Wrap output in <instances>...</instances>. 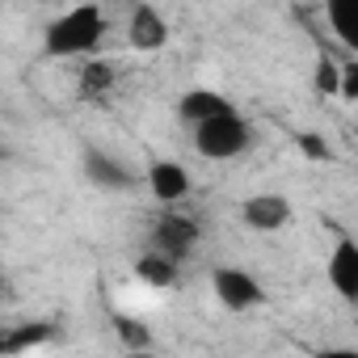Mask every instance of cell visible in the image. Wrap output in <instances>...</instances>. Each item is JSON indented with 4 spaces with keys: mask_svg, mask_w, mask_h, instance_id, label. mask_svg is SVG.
Segmentation results:
<instances>
[{
    "mask_svg": "<svg viewBox=\"0 0 358 358\" xmlns=\"http://www.w3.org/2000/svg\"><path fill=\"white\" fill-rule=\"evenodd\" d=\"M106 38V13L97 5H76L68 13H59L47 30H43V55L47 59H76V55H93Z\"/></svg>",
    "mask_w": 358,
    "mask_h": 358,
    "instance_id": "cell-1",
    "label": "cell"
},
{
    "mask_svg": "<svg viewBox=\"0 0 358 358\" xmlns=\"http://www.w3.org/2000/svg\"><path fill=\"white\" fill-rule=\"evenodd\" d=\"M249 143H253V127H249L236 110H228V114H220V118L194 127V148H199V156H207V160H236Z\"/></svg>",
    "mask_w": 358,
    "mask_h": 358,
    "instance_id": "cell-2",
    "label": "cell"
},
{
    "mask_svg": "<svg viewBox=\"0 0 358 358\" xmlns=\"http://www.w3.org/2000/svg\"><path fill=\"white\" fill-rule=\"evenodd\" d=\"M211 291H215V299H220L228 312H253V308L266 303L262 282H257L249 270H241V266H220V270H211Z\"/></svg>",
    "mask_w": 358,
    "mask_h": 358,
    "instance_id": "cell-3",
    "label": "cell"
},
{
    "mask_svg": "<svg viewBox=\"0 0 358 358\" xmlns=\"http://www.w3.org/2000/svg\"><path fill=\"white\" fill-rule=\"evenodd\" d=\"M199 236H203V228L190 215H160L156 228H152V253H164L169 262L182 266V257L194 253Z\"/></svg>",
    "mask_w": 358,
    "mask_h": 358,
    "instance_id": "cell-4",
    "label": "cell"
},
{
    "mask_svg": "<svg viewBox=\"0 0 358 358\" xmlns=\"http://www.w3.org/2000/svg\"><path fill=\"white\" fill-rule=\"evenodd\" d=\"M324 278H329V287H333L345 303L358 299V245H354L350 236H337V245H333V253H329V266H324Z\"/></svg>",
    "mask_w": 358,
    "mask_h": 358,
    "instance_id": "cell-5",
    "label": "cell"
},
{
    "mask_svg": "<svg viewBox=\"0 0 358 358\" xmlns=\"http://www.w3.org/2000/svg\"><path fill=\"white\" fill-rule=\"evenodd\" d=\"M80 169H85V177H89L97 190H131V186H135V173H131L118 156H110V152H101V148H85Z\"/></svg>",
    "mask_w": 358,
    "mask_h": 358,
    "instance_id": "cell-6",
    "label": "cell"
},
{
    "mask_svg": "<svg viewBox=\"0 0 358 358\" xmlns=\"http://www.w3.org/2000/svg\"><path fill=\"white\" fill-rule=\"evenodd\" d=\"M127 43L135 51H160L169 43V22L156 5H135L127 17Z\"/></svg>",
    "mask_w": 358,
    "mask_h": 358,
    "instance_id": "cell-7",
    "label": "cell"
},
{
    "mask_svg": "<svg viewBox=\"0 0 358 358\" xmlns=\"http://www.w3.org/2000/svg\"><path fill=\"white\" fill-rule=\"evenodd\" d=\"M241 220H245L253 232H278V228L291 224V203H287L282 194H253V199H245Z\"/></svg>",
    "mask_w": 358,
    "mask_h": 358,
    "instance_id": "cell-8",
    "label": "cell"
},
{
    "mask_svg": "<svg viewBox=\"0 0 358 358\" xmlns=\"http://www.w3.org/2000/svg\"><path fill=\"white\" fill-rule=\"evenodd\" d=\"M148 186H152L156 203H182L190 194V173L177 160H152L148 164Z\"/></svg>",
    "mask_w": 358,
    "mask_h": 358,
    "instance_id": "cell-9",
    "label": "cell"
},
{
    "mask_svg": "<svg viewBox=\"0 0 358 358\" xmlns=\"http://www.w3.org/2000/svg\"><path fill=\"white\" fill-rule=\"evenodd\" d=\"M228 110H232V101L224 93H215V89H190V93H182V101H177V118L190 122V127H203V122H211V118H220Z\"/></svg>",
    "mask_w": 358,
    "mask_h": 358,
    "instance_id": "cell-10",
    "label": "cell"
},
{
    "mask_svg": "<svg viewBox=\"0 0 358 358\" xmlns=\"http://www.w3.org/2000/svg\"><path fill=\"white\" fill-rule=\"evenodd\" d=\"M47 341H59V324H51V320H26L13 333H5V354H26V350L47 345Z\"/></svg>",
    "mask_w": 358,
    "mask_h": 358,
    "instance_id": "cell-11",
    "label": "cell"
},
{
    "mask_svg": "<svg viewBox=\"0 0 358 358\" xmlns=\"http://www.w3.org/2000/svg\"><path fill=\"white\" fill-rule=\"evenodd\" d=\"M135 278L143 282V287H156V291H164V287H173L177 282V262H169L164 253H143L139 262H135Z\"/></svg>",
    "mask_w": 358,
    "mask_h": 358,
    "instance_id": "cell-12",
    "label": "cell"
},
{
    "mask_svg": "<svg viewBox=\"0 0 358 358\" xmlns=\"http://www.w3.org/2000/svg\"><path fill=\"white\" fill-rule=\"evenodd\" d=\"M110 85H114V64L89 59V64L80 68V97H101Z\"/></svg>",
    "mask_w": 358,
    "mask_h": 358,
    "instance_id": "cell-13",
    "label": "cell"
},
{
    "mask_svg": "<svg viewBox=\"0 0 358 358\" xmlns=\"http://www.w3.org/2000/svg\"><path fill=\"white\" fill-rule=\"evenodd\" d=\"M114 333H118V341L131 350V354H143L148 350V341H152V329L143 324V320H135V316H114Z\"/></svg>",
    "mask_w": 358,
    "mask_h": 358,
    "instance_id": "cell-14",
    "label": "cell"
},
{
    "mask_svg": "<svg viewBox=\"0 0 358 358\" xmlns=\"http://www.w3.org/2000/svg\"><path fill=\"white\" fill-rule=\"evenodd\" d=\"M324 22L333 26V34L354 51L358 47V34H354V26H350V5H324Z\"/></svg>",
    "mask_w": 358,
    "mask_h": 358,
    "instance_id": "cell-15",
    "label": "cell"
},
{
    "mask_svg": "<svg viewBox=\"0 0 358 358\" xmlns=\"http://www.w3.org/2000/svg\"><path fill=\"white\" fill-rule=\"evenodd\" d=\"M295 148H299L303 160H316V164L333 160V148H329L324 135H316V131H299V135H295Z\"/></svg>",
    "mask_w": 358,
    "mask_h": 358,
    "instance_id": "cell-16",
    "label": "cell"
},
{
    "mask_svg": "<svg viewBox=\"0 0 358 358\" xmlns=\"http://www.w3.org/2000/svg\"><path fill=\"white\" fill-rule=\"evenodd\" d=\"M337 80H341V64H333L329 55H320V59H316V72H312V85H316V93H329V97H337Z\"/></svg>",
    "mask_w": 358,
    "mask_h": 358,
    "instance_id": "cell-17",
    "label": "cell"
},
{
    "mask_svg": "<svg viewBox=\"0 0 358 358\" xmlns=\"http://www.w3.org/2000/svg\"><path fill=\"white\" fill-rule=\"evenodd\" d=\"M337 97H341V101H354V97H358V64H354V59H345V64H341Z\"/></svg>",
    "mask_w": 358,
    "mask_h": 358,
    "instance_id": "cell-18",
    "label": "cell"
},
{
    "mask_svg": "<svg viewBox=\"0 0 358 358\" xmlns=\"http://www.w3.org/2000/svg\"><path fill=\"white\" fill-rule=\"evenodd\" d=\"M316 358H358V350L354 345H324Z\"/></svg>",
    "mask_w": 358,
    "mask_h": 358,
    "instance_id": "cell-19",
    "label": "cell"
},
{
    "mask_svg": "<svg viewBox=\"0 0 358 358\" xmlns=\"http://www.w3.org/2000/svg\"><path fill=\"white\" fill-rule=\"evenodd\" d=\"M9 156H13V152H9V148H5V143H0V164H5V160H9Z\"/></svg>",
    "mask_w": 358,
    "mask_h": 358,
    "instance_id": "cell-20",
    "label": "cell"
},
{
    "mask_svg": "<svg viewBox=\"0 0 358 358\" xmlns=\"http://www.w3.org/2000/svg\"><path fill=\"white\" fill-rule=\"evenodd\" d=\"M131 358H156V354H148V350H143V354H131Z\"/></svg>",
    "mask_w": 358,
    "mask_h": 358,
    "instance_id": "cell-21",
    "label": "cell"
},
{
    "mask_svg": "<svg viewBox=\"0 0 358 358\" xmlns=\"http://www.w3.org/2000/svg\"><path fill=\"white\" fill-rule=\"evenodd\" d=\"M0 354H5V333H0Z\"/></svg>",
    "mask_w": 358,
    "mask_h": 358,
    "instance_id": "cell-22",
    "label": "cell"
},
{
    "mask_svg": "<svg viewBox=\"0 0 358 358\" xmlns=\"http://www.w3.org/2000/svg\"><path fill=\"white\" fill-rule=\"evenodd\" d=\"M0 287H5V278H0Z\"/></svg>",
    "mask_w": 358,
    "mask_h": 358,
    "instance_id": "cell-23",
    "label": "cell"
}]
</instances>
